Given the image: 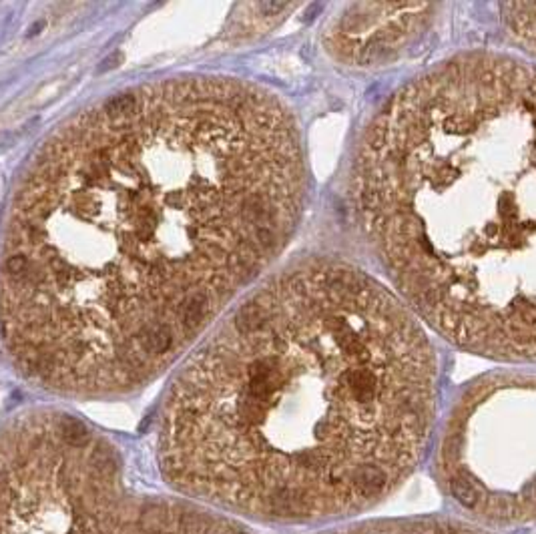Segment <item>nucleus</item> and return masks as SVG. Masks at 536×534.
Here are the masks:
<instances>
[{
  "mask_svg": "<svg viewBox=\"0 0 536 534\" xmlns=\"http://www.w3.org/2000/svg\"><path fill=\"white\" fill-rule=\"evenodd\" d=\"M305 203L298 125L276 94L151 83L70 119L17 187L0 331L61 392H125L183 353L289 243Z\"/></svg>",
  "mask_w": 536,
  "mask_h": 534,
  "instance_id": "nucleus-1",
  "label": "nucleus"
},
{
  "mask_svg": "<svg viewBox=\"0 0 536 534\" xmlns=\"http://www.w3.org/2000/svg\"><path fill=\"white\" fill-rule=\"evenodd\" d=\"M438 364L414 314L362 269L305 261L197 349L167 404L177 474L281 520L368 511L418 464Z\"/></svg>",
  "mask_w": 536,
  "mask_h": 534,
  "instance_id": "nucleus-2",
  "label": "nucleus"
},
{
  "mask_svg": "<svg viewBox=\"0 0 536 534\" xmlns=\"http://www.w3.org/2000/svg\"><path fill=\"white\" fill-rule=\"evenodd\" d=\"M402 303L454 346L536 362V69L462 54L392 94L351 171Z\"/></svg>",
  "mask_w": 536,
  "mask_h": 534,
  "instance_id": "nucleus-3",
  "label": "nucleus"
},
{
  "mask_svg": "<svg viewBox=\"0 0 536 534\" xmlns=\"http://www.w3.org/2000/svg\"><path fill=\"white\" fill-rule=\"evenodd\" d=\"M448 494L494 522L536 520V378L490 376L454 406L438 454Z\"/></svg>",
  "mask_w": 536,
  "mask_h": 534,
  "instance_id": "nucleus-4",
  "label": "nucleus"
},
{
  "mask_svg": "<svg viewBox=\"0 0 536 534\" xmlns=\"http://www.w3.org/2000/svg\"><path fill=\"white\" fill-rule=\"evenodd\" d=\"M432 14L430 4H351L326 28V47L342 63L373 67L416 43Z\"/></svg>",
  "mask_w": 536,
  "mask_h": 534,
  "instance_id": "nucleus-5",
  "label": "nucleus"
},
{
  "mask_svg": "<svg viewBox=\"0 0 536 534\" xmlns=\"http://www.w3.org/2000/svg\"><path fill=\"white\" fill-rule=\"evenodd\" d=\"M331 534H486L466 524L446 520H402V522H372L350 526Z\"/></svg>",
  "mask_w": 536,
  "mask_h": 534,
  "instance_id": "nucleus-6",
  "label": "nucleus"
},
{
  "mask_svg": "<svg viewBox=\"0 0 536 534\" xmlns=\"http://www.w3.org/2000/svg\"><path fill=\"white\" fill-rule=\"evenodd\" d=\"M237 534H245V533H237Z\"/></svg>",
  "mask_w": 536,
  "mask_h": 534,
  "instance_id": "nucleus-7",
  "label": "nucleus"
}]
</instances>
